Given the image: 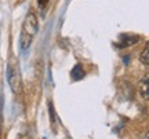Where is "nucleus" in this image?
I'll return each instance as SVG.
<instances>
[{"mask_svg": "<svg viewBox=\"0 0 149 139\" xmlns=\"http://www.w3.org/2000/svg\"><path fill=\"white\" fill-rule=\"evenodd\" d=\"M7 80H8V86H10L11 91L14 94H21L22 91V81H21V75L17 68L8 66L7 68Z\"/></svg>", "mask_w": 149, "mask_h": 139, "instance_id": "nucleus-2", "label": "nucleus"}, {"mask_svg": "<svg viewBox=\"0 0 149 139\" xmlns=\"http://www.w3.org/2000/svg\"><path fill=\"white\" fill-rule=\"evenodd\" d=\"M139 61L144 65H148L149 66V43H148V46L142 50V53L139 54Z\"/></svg>", "mask_w": 149, "mask_h": 139, "instance_id": "nucleus-6", "label": "nucleus"}, {"mask_svg": "<svg viewBox=\"0 0 149 139\" xmlns=\"http://www.w3.org/2000/svg\"><path fill=\"white\" fill-rule=\"evenodd\" d=\"M142 139H149V131H148V132H146V134L144 135V136H142Z\"/></svg>", "mask_w": 149, "mask_h": 139, "instance_id": "nucleus-8", "label": "nucleus"}, {"mask_svg": "<svg viewBox=\"0 0 149 139\" xmlns=\"http://www.w3.org/2000/svg\"><path fill=\"white\" fill-rule=\"evenodd\" d=\"M120 47H127V46H131V44H135L138 41V36H128V35H122L120 37Z\"/></svg>", "mask_w": 149, "mask_h": 139, "instance_id": "nucleus-4", "label": "nucleus"}, {"mask_svg": "<svg viewBox=\"0 0 149 139\" xmlns=\"http://www.w3.org/2000/svg\"><path fill=\"white\" fill-rule=\"evenodd\" d=\"M84 77V70L81 68V65H76L72 69V79L73 80H81Z\"/></svg>", "mask_w": 149, "mask_h": 139, "instance_id": "nucleus-5", "label": "nucleus"}, {"mask_svg": "<svg viewBox=\"0 0 149 139\" xmlns=\"http://www.w3.org/2000/svg\"><path fill=\"white\" fill-rule=\"evenodd\" d=\"M138 94L139 96L145 99V101H149V73L139 80V84H138Z\"/></svg>", "mask_w": 149, "mask_h": 139, "instance_id": "nucleus-3", "label": "nucleus"}, {"mask_svg": "<svg viewBox=\"0 0 149 139\" xmlns=\"http://www.w3.org/2000/svg\"><path fill=\"white\" fill-rule=\"evenodd\" d=\"M37 30H39V22H37V17L35 12H28V15L24 19L22 24V30L21 36H19V47L22 51H26L29 46L32 44L33 37L36 36Z\"/></svg>", "mask_w": 149, "mask_h": 139, "instance_id": "nucleus-1", "label": "nucleus"}, {"mask_svg": "<svg viewBox=\"0 0 149 139\" xmlns=\"http://www.w3.org/2000/svg\"><path fill=\"white\" fill-rule=\"evenodd\" d=\"M37 1H39V6H40V8H44V7L48 4V1H50V0H37Z\"/></svg>", "mask_w": 149, "mask_h": 139, "instance_id": "nucleus-7", "label": "nucleus"}]
</instances>
